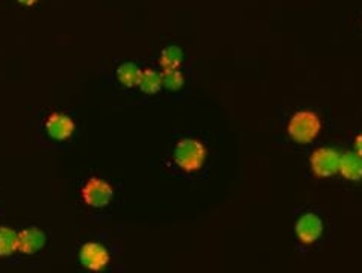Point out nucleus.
<instances>
[{
    "mask_svg": "<svg viewBox=\"0 0 362 273\" xmlns=\"http://www.w3.org/2000/svg\"><path fill=\"white\" fill-rule=\"evenodd\" d=\"M206 155H208V151L201 140L182 138L174 147L173 160L181 171L194 173L203 167Z\"/></svg>",
    "mask_w": 362,
    "mask_h": 273,
    "instance_id": "nucleus-1",
    "label": "nucleus"
},
{
    "mask_svg": "<svg viewBox=\"0 0 362 273\" xmlns=\"http://www.w3.org/2000/svg\"><path fill=\"white\" fill-rule=\"evenodd\" d=\"M321 120L319 114L314 111H299L291 116L290 122L286 124L288 135L293 142L299 144H309L320 135Z\"/></svg>",
    "mask_w": 362,
    "mask_h": 273,
    "instance_id": "nucleus-2",
    "label": "nucleus"
},
{
    "mask_svg": "<svg viewBox=\"0 0 362 273\" xmlns=\"http://www.w3.org/2000/svg\"><path fill=\"white\" fill-rule=\"evenodd\" d=\"M341 153L332 147H319L311 153L309 166L317 178H330L338 173Z\"/></svg>",
    "mask_w": 362,
    "mask_h": 273,
    "instance_id": "nucleus-3",
    "label": "nucleus"
},
{
    "mask_svg": "<svg viewBox=\"0 0 362 273\" xmlns=\"http://www.w3.org/2000/svg\"><path fill=\"white\" fill-rule=\"evenodd\" d=\"M294 231L302 245L306 246L314 245V243L323 235L324 231L323 220L314 212H305L302 214V216L297 219V222H295Z\"/></svg>",
    "mask_w": 362,
    "mask_h": 273,
    "instance_id": "nucleus-4",
    "label": "nucleus"
},
{
    "mask_svg": "<svg viewBox=\"0 0 362 273\" xmlns=\"http://www.w3.org/2000/svg\"><path fill=\"white\" fill-rule=\"evenodd\" d=\"M114 190L106 181L100 178H91L82 187V199L93 208H103L113 201Z\"/></svg>",
    "mask_w": 362,
    "mask_h": 273,
    "instance_id": "nucleus-5",
    "label": "nucleus"
},
{
    "mask_svg": "<svg viewBox=\"0 0 362 273\" xmlns=\"http://www.w3.org/2000/svg\"><path fill=\"white\" fill-rule=\"evenodd\" d=\"M79 260L82 263L84 267L93 272H100L108 265L109 263V252L105 246H102L100 243H85L80 248Z\"/></svg>",
    "mask_w": 362,
    "mask_h": 273,
    "instance_id": "nucleus-6",
    "label": "nucleus"
},
{
    "mask_svg": "<svg viewBox=\"0 0 362 273\" xmlns=\"http://www.w3.org/2000/svg\"><path fill=\"white\" fill-rule=\"evenodd\" d=\"M76 129V124L67 114L54 113L49 116L46 122V131L52 140L55 142H65L69 140Z\"/></svg>",
    "mask_w": 362,
    "mask_h": 273,
    "instance_id": "nucleus-7",
    "label": "nucleus"
},
{
    "mask_svg": "<svg viewBox=\"0 0 362 273\" xmlns=\"http://www.w3.org/2000/svg\"><path fill=\"white\" fill-rule=\"evenodd\" d=\"M338 173L344 179L358 182L362 179V157L357 152H346L339 158Z\"/></svg>",
    "mask_w": 362,
    "mask_h": 273,
    "instance_id": "nucleus-8",
    "label": "nucleus"
},
{
    "mask_svg": "<svg viewBox=\"0 0 362 273\" xmlns=\"http://www.w3.org/2000/svg\"><path fill=\"white\" fill-rule=\"evenodd\" d=\"M46 235L38 228H27L19 232V250L23 254L32 255L44 246Z\"/></svg>",
    "mask_w": 362,
    "mask_h": 273,
    "instance_id": "nucleus-9",
    "label": "nucleus"
},
{
    "mask_svg": "<svg viewBox=\"0 0 362 273\" xmlns=\"http://www.w3.org/2000/svg\"><path fill=\"white\" fill-rule=\"evenodd\" d=\"M139 90L146 94H157L162 88V75L157 70L146 69L142 70V76L138 80Z\"/></svg>",
    "mask_w": 362,
    "mask_h": 273,
    "instance_id": "nucleus-10",
    "label": "nucleus"
},
{
    "mask_svg": "<svg viewBox=\"0 0 362 273\" xmlns=\"http://www.w3.org/2000/svg\"><path fill=\"white\" fill-rule=\"evenodd\" d=\"M19 250V232L8 226H0V256H10Z\"/></svg>",
    "mask_w": 362,
    "mask_h": 273,
    "instance_id": "nucleus-11",
    "label": "nucleus"
},
{
    "mask_svg": "<svg viewBox=\"0 0 362 273\" xmlns=\"http://www.w3.org/2000/svg\"><path fill=\"white\" fill-rule=\"evenodd\" d=\"M139 76H142V69L134 63H124L117 69V79L120 80L122 85L128 88L138 87Z\"/></svg>",
    "mask_w": 362,
    "mask_h": 273,
    "instance_id": "nucleus-12",
    "label": "nucleus"
},
{
    "mask_svg": "<svg viewBox=\"0 0 362 273\" xmlns=\"http://www.w3.org/2000/svg\"><path fill=\"white\" fill-rule=\"evenodd\" d=\"M183 60V52L181 47L177 46H170L166 47L161 52V58H159V65L162 70L167 69H179Z\"/></svg>",
    "mask_w": 362,
    "mask_h": 273,
    "instance_id": "nucleus-13",
    "label": "nucleus"
},
{
    "mask_svg": "<svg viewBox=\"0 0 362 273\" xmlns=\"http://www.w3.org/2000/svg\"><path fill=\"white\" fill-rule=\"evenodd\" d=\"M162 87H166L167 90H181L183 87V75L179 69H167L162 70Z\"/></svg>",
    "mask_w": 362,
    "mask_h": 273,
    "instance_id": "nucleus-14",
    "label": "nucleus"
},
{
    "mask_svg": "<svg viewBox=\"0 0 362 273\" xmlns=\"http://www.w3.org/2000/svg\"><path fill=\"white\" fill-rule=\"evenodd\" d=\"M354 152L359 153L362 157V132L354 138Z\"/></svg>",
    "mask_w": 362,
    "mask_h": 273,
    "instance_id": "nucleus-15",
    "label": "nucleus"
},
{
    "mask_svg": "<svg viewBox=\"0 0 362 273\" xmlns=\"http://www.w3.org/2000/svg\"><path fill=\"white\" fill-rule=\"evenodd\" d=\"M17 2L21 3V5H25V6H32V5H35L36 2H38V0H17Z\"/></svg>",
    "mask_w": 362,
    "mask_h": 273,
    "instance_id": "nucleus-16",
    "label": "nucleus"
}]
</instances>
